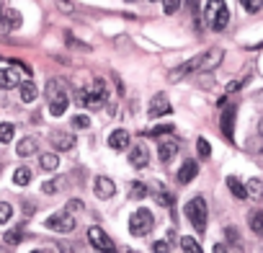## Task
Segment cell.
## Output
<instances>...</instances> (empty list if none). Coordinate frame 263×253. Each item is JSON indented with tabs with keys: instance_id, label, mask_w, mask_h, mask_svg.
Segmentation results:
<instances>
[{
	"instance_id": "6da1fadb",
	"label": "cell",
	"mask_w": 263,
	"mask_h": 253,
	"mask_svg": "<svg viewBox=\"0 0 263 253\" xmlns=\"http://www.w3.org/2000/svg\"><path fill=\"white\" fill-rule=\"evenodd\" d=\"M47 98H49V114L52 116H62L70 106V96L65 91V85L60 80H49L47 83Z\"/></svg>"
},
{
	"instance_id": "7a4b0ae2",
	"label": "cell",
	"mask_w": 263,
	"mask_h": 253,
	"mask_svg": "<svg viewBox=\"0 0 263 253\" xmlns=\"http://www.w3.org/2000/svg\"><path fill=\"white\" fill-rule=\"evenodd\" d=\"M183 214L189 217V222H191V227L196 232H204L206 230V202H204V196L189 199L186 207H183Z\"/></svg>"
},
{
	"instance_id": "3957f363",
	"label": "cell",
	"mask_w": 263,
	"mask_h": 253,
	"mask_svg": "<svg viewBox=\"0 0 263 253\" xmlns=\"http://www.w3.org/2000/svg\"><path fill=\"white\" fill-rule=\"evenodd\" d=\"M153 227H155V217H153V212L150 209H137L135 214L129 217V232L135 235V238H142V235H150L153 232Z\"/></svg>"
},
{
	"instance_id": "277c9868",
	"label": "cell",
	"mask_w": 263,
	"mask_h": 253,
	"mask_svg": "<svg viewBox=\"0 0 263 253\" xmlns=\"http://www.w3.org/2000/svg\"><path fill=\"white\" fill-rule=\"evenodd\" d=\"M106 103V83L93 78L88 88H83V106H103Z\"/></svg>"
},
{
	"instance_id": "5b68a950",
	"label": "cell",
	"mask_w": 263,
	"mask_h": 253,
	"mask_svg": "<svg viewBox=\"0 0 263 253\" xmlns=\"http://www.w3.org/2000/svg\"><path fill=\"white\" fill-rule=\"evenodd\" d=\"M75 217L70 214V212H54V214H49V220H47V227L49 230H57V232H72L75 230Z\"/></svg>"
},
{
	"instance_id": "8992f818",
	"label": "cell",
	"mask_w": 263,
	"mask_h": 253,
	"mask_svg": "<svg viewBox=\"0 0 263 253\" xmlns=\"http://www.w3.org/2000/svg\"><path fill=\"white\" fill-rule=\"evenodd\" d=\"M88 240H90V245H93L98 253H111V250H114V243H111V238H108V235H106L101 227H96V225L88 230Z\"/></svg>"
},
{
	"instance_id": "52a82bcc",
	"label": "cell",
	"mask_w": 263,
	"mask_h": 253,
	"mask_svg": "<svg viewBox=\"0 0 263 253\" xmlns=\"http://www.w3.org/2000/svg\"><path fill=\"white\" fill-rule=\"evenodd\" d=\"M199 65H201V55H196V57H191V60H186L183 65H178L176 70H171V75H168V80H171V83H178L181 78H186V75H191V73H196V70H199Z\"/></svg>"
},
{
	"instance_id": "ba28073f",
	"label": "cell",
	"mask_w": 263,
	"mask_h": 253,
	"mask_svg": "<svg viewBox=\"0 0 263 253\" xmlns=\"http://www.w3.org/2000/svg\"><path fill=\"white\" fill-rule=\"evenodd\" d=\"M219 127H222L224 140H227V142H235V106H230V109H224V111H222Z\"/></svg>"
},
{
	"instance_id": "9c48e42d",
	"label": "cell",
	"mask_w": 263,
	"mask_h": 253,
	"mask_svg": "<svg viewBox=\"0 0 263 253\" xmlns=\"http://www.w3.org/2000/svg\"><path fill=\"white\" fill-rule=\"evenodd\" d=\"M178 150H181V142H178L176 137H168V140H163V142H160V148H158L160 163H171V160L178 155Z\"/></svg>"
},
{
	"instance_id": "30bf717a",
	"label": "cell",
	"mask_w": 263,
	"mask_h": 253,
	"mask_svg": "<svg viewBox=\"0 0 263 253\" xmlns=\"http://www.w3.org/2000/svg\"><path fill=\"white\" fill-rule=\"evenodd\" d=\"M147 163H150V150H147L142 142L129 150V166H132V168H145Z\"/></svg>"
},
{
	"instance_id": "8fae6325",
	"label": "cell",
	"mask_w": 263,
	"mask_h": 253,
	"mask_svg": "<svg viewBox=\"0 0 263 253\" xmlns=\"http://www.w3.org/2000/svg\"><path fill=\"white\" fill-rule=\"evenodd\" d=\"M18 26H21V16L11 6L0 8V29H18Z\"/></svg>"
},
{
	"instance_id": "7c38bea8",
	"label": "cell",
	"mask_w": 263,
	"mask_h": 253,
	"mask_svg": "<svg viewBox=\"0 0 263 253\" xmlns=\"http://www.w3.org/2000/svg\"><path fill=\"white\" fill-rule=\"evenodd\" d=\"M147 114H150L153 119H158V116H163V114H171V103H168V98H165L163 93L153 96V101H150V109H147Z\"/></svg>"
},
{
	"instance_id": "4fadbf2b",
	"label": "cell",
	"mask_w": 263,
	"mask_h": 253,
	"mask_svg": "<svg viewBox=\"0 0 263 253\" xmlns=\"http://www.w3.org/2000/svg\"><path fill=\"white\" fill-rule=\"evenodd\" d=\"M129 142H132V135H129L126 130H114V132L108 135V148H111V150H126Z\"/></svg>"
},
{
	"instance_id": "5bb4252c",
	"label": "cell",
	"mask_w": 263,
	"mask_h": 253,
	"mask_svg": "<svg viewBox=\"0 0 263 253\" xmlns=\"http://www.w3.org/2000/svg\"><path fill=\"white\" fill-rule=\"evenodd\" d=\"M93 191H96V196H98V199H111V196L116 194V186H114V181H111V178L101 176V178H96Z\"/></svg>"
},
{
	"instance_id": "9a60e30c",
	"label": "cell",
	"mask_w": 263,
	"mask_h": 253,
	"mask_svg": "<svg viewBox=\"0 0 263 253\" xmlns=\"http://www.w3.org/2000/svg\"><path fill=\"white\" fill-rule=\"evenodd\" d=\"M196 173H199V166H196V160H183V166L178 168V184H191L194 178H196Z\"/></svg>"
},
{
	"instance_id": "2e32d148",
	"label": "cell",
	"mask_w": 263,
	"mask_h": 253,
	"mask_svg": "<svg viewBox=\"0 0 263 253\" xmlns=\"http://www.w3.org/2000/svg\"><path fill=\"white\" fill-rule=\"evenodd\" d=\"M219 62H222V49H219V47H212L206 55H201V65H199V70H214Z\"/></svg>"
},
{
	"instance_id": "e0dca14e",
	"label": "cell",
	"mask_w": 263,
	"mask_h": 253,
	"mask_svg": "<svg viewBox=\"0 0 263 253\" xmlns=\"http://www.w3.org/2000/svg\"><path fill=\"white\" fill-rule=\"evenodd\" d=\"M18 155L21 158H29V155H36L39 153V140L36 137H24V140H18Z\"/></svg>"
},
{
	"instance_id": "ac0fdd59",
	"label": "cell",
	"mask_w": 263,
	"mask_h": 253,
	"mask_svg": "<svg viewBox=\"0 0 263 253\" xmlns=\"http://www.w3.org/2000/svg\"><path fill=\"white\" fill-rule=\"evenodd\" d=\"M18 83H21V78H18V70L16 67L0 70V88H16Z\"/></svg>"
},
{
	"instance_id": "d6986e66",
	"label": "cell",
	"mask_w": 263,
	"mask_h": 253,
	"mask_svg": "<svg viewBox=\"0 0 263 253\" xmlns=\"http://www.w3.org/2000/svg\"><path fill=\"white\" fill-rule=\"evenodd\" d=\"M18 96H21L24 103H34L36 96H39V91H36V85L31 80H24V83H18Z\"/></svg>"
},
{
	"instance_id": "ffe728a7",
	"label": "cell",
	"mask_w": 263,
	"mask_h": 253,
	"mask_svg": "<svg viewBox=\"0 0 263 253\" xmlns=\"http://www.w3.org/2000/svg\"><path fill=\"white\" fill-rule=\"evenodd\" d=\"M52 142H54L57 150H72L78 140H75L70 132H54V135H52Z\"/></svg>"
},
{
	"instance_id": "44dd1931",
	"label": "cell",
	"mask_w": 263,
	"mask_h": 253,
	"mask_svg": "<svg viewBox=\"0 0 263 253\" xmlns=\"http://www.w3.org/2000/svg\"><path fill=\"white\" fill-rule=\"evenodd\" d=\"M230 24V8L227 6H217V13H214V31H224Z\"/></svg>"
},
{
	"instance_id": "7402d4cb",
	"label": "cell",
	"mask_w": 263,
	"mask_h": 253,
	"mask_svg": "<svg viewBox=\"0 0 263 253\" xmlns=\"http://www.w3.org/2000/svg\"><path fill=\"white\" fill-rule=\"evenodd\" d=\"M245 194H248V199H260V194H263V181H260V178H250L248 186H245Z\"/></svg>"
},
{
	"instance_id": "603a6c76",
	"label": "cell",
	"mask_w": 263,
	"mask_h": 253,
	"mask_svg": "<svg viewBox=\"0 0 263 253\" xmlns=\"http://www.w3.org/2000/svg\"><path fill=\"white\" fill-rule=\"evenodd\" d=\"M13 184H16V186H29V184H31V171L24 168V166L16 168V171H13Z\"/></svg>"
},
{
	"instance_id": "cb8c5ba5",
	"label": "cell",
	"mask_w": 263,
	"mask_h": 253,
	"mask_svg": "<svg viewBox=\"0 0 263 253\" xmlns=\"http://www.w3.org/2000/svg\"><path fill=\"white\" fill-rule=\"evenodd\" d=\"M227 189H230L237 199H248V194H245V184H240V178L230 176V178H227Z\"/></svg>"
},
{
	"instance_id": "d4e9b609",
	"label": "cell",
	"mask_w": 263,
	"mask_h": 253,
	"mask_svg": "<svg viewBox=\"0 0 263 253\" xmlns=\"http://www.w3.org/2000/svg\"><path fill=\"white\" fill-rule=\"evenodd\" d=\"M39 166H42L44 171H54V168H60V158H57L54 153H44V155L39 158Z\"/></svg>"
},
{
	"instance_id": "484cf974",
	"label": "cell",
	"mask_w": 263,
	"mask_h": 253,
	"mask_svg": "<svg viewBox=\"0 0 263 253\" xmlns=\"http://www.w3.org/2000/svg\"><path fill=\"white\" fill-rule=\"evenodd\" d=\"M13 135H16V127L13 124H8V121L0 124V145H8L13 140Z\"/></svg>"
},
{
	"instance_id": "4316f807",
	"label": "cell",
	"mask_w": 263,
	"mask_h": 253,
	"mask_svg": "<svg viewBox=\"0 0 263 253\" xmlns=\"http://www.w3.org/2000/svg\"><path fill=\"white\" fill-rule=\"evenodd\" d=\"M224 238H227V243L237 250V253H242V243H240V232L235 230V227H227L224 230Z\"/></svg>"
},
{
	"instance_id": "83f0119b",
	"label": "cell",
	"mask_w": 263,
	"mask_h": 253,
	"mask_svg": "<svg viewBox=\"0 0 263 253\" xmlns=\"http://www.w3.org/2000/svg\"><path fill=\"white\" fill-rule=\"evenodd\" d=\"M181 248H183V253H204L201 245H199L191 235H183V238H181Z\"/></svg>"
},
{
	"instance_id": "f1b7e54d",
	"label": "cell",
	"mask_w": 263,
	"mask_h": 253,
	"mask_svg": "<svg viewBox=\"0 0 263 253\" xmlns=\"http://www.w3.org/2000/svg\"><path fill=\"white\" fill-rule=\"evenodd\" d=\"M145 196H147V186H145V184H140V181L132 184V189H129V199H145Z\"/></svg>"
},
{
	"instance_id": "f546056e",
	"label": "cell",
	"mask_w": 263,
	"mask_h": 253,
	"mask_svg": "<svg viewBox=\"0 0 263 253\" xmlns=\"http://www.w3.org/2000/svg\"><path fill=\"white\" fill-rule=\"evenodd\" d=\"M196 153H199V158H204V160H206V158L212 155V145H209L204 137H199V140H196Z\"/></svg>"
},
{
	"instance_id": "4dcf8cb0",
	"label": "cell",
	"mask_w": 263,
	"mask_h": 253,
	"mask_svg": "<svg viewBox=\"0 0 263 253\" xmlns=\"http://www.w3.org/2000/svg\"><path fill=\"white\" fill-rule=\"evenodd\" d=\"M171 132H173V124H158V127H153L147 135L150 137H160V135H171Z\"/></svg>"
},
{
	"instance_id": "1f68e13d",
	"label": "cell",
	"mask_w": 263,
	"mask_h": 253,
	"mask_svg": "<svg viewBox=\"0 0 263 253\" xmlns=\"http://www.w3.org/2000/svg\"><path fill=\"white\" fill-rule=\"evenodd\" d=\"M65 186V181H60V178H52V181H44V194H54V191H60Z\"/></svg>"
},
{
	"instance_id": "d6a6232c",
	"label": "cell",
	"mask_w": 263,
	"mask_h": 253,
	"mask_svg": "<svg viewBox=\"0 0 263 253\" xmlns=\"http://www.w3.org/2000/svg\"><path fill=\"white\" fill-rule=\"evenodd\" d=\"M250 230H253L255 235H260V232H263V225H260V212H250Z\"/></svg>"
},
{
	"instance_id": "836d02e7",
	"label": "cell",
	"mask_w": 263,
	"mask_h": 253,
	"mask_svg": "<svg viewBox=\"0 0 263 253\" xmlns=\"http://www.w3.org/2000/svg\"><path fill=\"white\" fill-rule=\"evenodd\" d=\"M21 238H24V232H21V230H8L3 240H6L8 245H18V243H21Z\"/></svg>"
},
{
	"instance_id": "e575fe53",
	"label": "cell",
	"mask_w": 263,
	"mask_h": 253,
	"mask_svg": "<svg viewBox=\"0 0 263 253\" xmlns=\"http://www.w3.org/2000/svg\"><path fill=\"white\" fill-rule=\"evenodd\" d=\"M11 214H13L11 204H6V202H0V225H6V222L11 220Z\"/></svg>"
},
{
	"instance_id": "d590c367",
	"label": "cell",
	"mask_w": 263,
	"mask_h": 253,
	"mask_svg": "<svg viewBox=\"0 0 263 253\" xmlns=\"http://www.w3.org/2000/svg\"><path fill=\"white\" fill-rule=\"evenodd\" d=\"M72 127H78V130H88V127H90V119H88L85 114H78V116L72 119Z\"/></svg>"
},
{
	"instance_id": "8d00e7d4",
	"label": "cell",
	"mask_w": 263,
	"mask_h": 253,
	"mask_svg": "<svg viewBox=\"0 0 263 253\" xmlns=\"http://www.w3.org/2000/svg\"><path fill=\"white\" fill-rule=\"evenodd\" d=\"M153 253H171V243L168 240H155L153 243Z\"/></svg>"
},
{
	"instance_id": "74e56055",
	"label": "cell",
	"mask_w": 263,
	"mask_h": 253,
	"mask_svg": "<svg viewBox=\"0 0 263 253\" xmlns=\"http://www.w3.org/2000/svg\"><path fill=\"white\" fill-rule=\"evenodd\" d=\"M242 8L250 11V13H260V3H258V0H242Z\"/></svg>"
},
{
	"instance_id": "f35d334b",
	"label": "cell",
	"mask_w": 263,
	"mask_h": 253,
	"mask_svg": "<svg viewBox=\"0 0 263 253\" xmlns=\"http://www.w3.org/2000/svg\"><path fill=\"white\" fill-rule=\"evenodd\" d=\"M75 209H83V202H78V199H72V202L67 204V209H65V212H75Z\"/></svg>"
},
{
	"instance_id": "ab89813d",
	"label": "cell",
	"mask_w": 263,
	"mask_h": 253,
	"mask_svg": "<svg viewBox=\"0 0 263 253\" xmlns=\"http://www.w3.org/2000/svg\"><path fill=\"white\" fill-rule=\"evenodd\" d=\"M163 8H165V13H176V11L181 8V3H165Z\"/></svg>"
},
{
	"instance_id": "60d3db41",
	"label": "cell",
	"mask_w": 263,
	"mask_h": 253,
	"mask_svg": "<svg viewBox=\"0 0 263 253\" xmlns=\"http://www.w3.org/2000/svg\"><path fill=\"white\" fill-rule=\"evenodd\" d=\"M214 253H230V250H227L224 243H217V245H214Z\"/></svg>"
},
{
	"instance_id": "b9f144b4",
	"label": "cell",
	"mask_w": 263,
	"mask_h": 253,
	"mask_svg": "<svg viewBox=\"0 0 263 253\" xmlns=\"http://www.w3.org/2000/svg\"><path fill=\"white\" fill-rule=\"evenodd\" d=\"M237 88H240V80H235V83H230V85H227V93H232V91H237Z\"/></svg>"
},
{
	"instance_id": "7bdbcfd3",
	"label": "cell",
	"mask_w": 263,
	"mask_h": 253,
	"mask_svg": "<svg viewBox=\"0 0 263 253\" xmlns=\"http://www.w3.org/2000/svg\"><path fill=\"white\" fill-rule=\"evenodd\" d=\"M124 253H137V250H132V248H124Z\"/></svg>"
},
{
	"instance_id": "ee69618b",
	"label": "cell",
	"mask_w": 263,
	"mask_h": 253,
	"mask_svg": "<svg viewBox=\"0 0 263 253\" xmlns=\"http://www.w3.org/2000/svg\"><path fill=\"white\" fill-rule=\"evenodd\" d=\"M0 253H11V250H8V248H0Z\"/></svg>"
},
{
	"instance_id": "f6af8a7d",
	"label": "cell",
	"mask_w": 263,
	"mask_h": 253,
	"mask_svg": "<svg viewBox=\"0 0 263 253\" xmlns=\"http://www.w3.org/2000/svg\"><path fill=\"white\" fill-rule=\"evenodd\" d=\"M31 253H47V250H31Z\"/></svg>"
}]
</instances>
